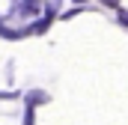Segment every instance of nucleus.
<instances>
[{
	"label": "nucleus",
	"instance_id": "obj_5",
	"mask_svg": "<svg viewBox=\"0 0 128 125\" xmlns=\"http://www.w3.org/2000/svg\"><path fill=\"white\" fill-rule=\"evenodd\" d=\"M74 3H80V6H84V0H74Z\"/></svg>",
	"mask_w": 128,
	"mask_h": 125
},
{
	"label": "nucleus",
	"instance_id": "obj_1",
	"mask_svg": "<svg viewBox=\"0 0 128 125\" xmlns=\"http://www.w3.org/2000/svg\"><path fill=\"white\" fill-rule=\"evenodd\" d=\"M42 101H48V95H42V92H30L27 95V104H42Z\"/></svg>",
	"mask_w": 128,
	"mask_h": 125
},
{
	"label": "nucleus",
	"instance_id": "obj_4",
	"mask_svg": "<svg viewBox=\"0 0 128 125\" xmlns=\"http://www.w3.org/2000/svg\"><path fill=\"white\" fill-rule=\"evenodd\" d=\"M101 6H110V9H119V0H101Z\"/></svg>",
	"mask_w": 128,
	"mask_h": 125
},
{
	"label": "nucleus",
	"instance_id": "obj_3",
	"mask_svg": "<svg viewBox=\"0 0 128 125\" xmlns=\"http://www.w3.org/2000/svg\"><path fill=\"white\" fill-rule=\"evenodd\" d=\"M116 21H119L122 27H128V12H125V9H119V15H116Z\"/></svg>",
	"mask_w": 128,
	"mask_h": 125
},
{
	"label": "nucleus",
	"instance_id": "obj_2",
	"mask_svg": "<svg viewBox=\"0 0 128 125\" xmlns=\"http://www.w3.org/2000/svg\"><path fill=\"white\" fill-rule=\"evenodd\" d=\"M36 122V110H33V104H27V116H24V125H33Z\"/></svg>",
	"mask_w": 128,
	"mask_h": 125
}]
</instances>
